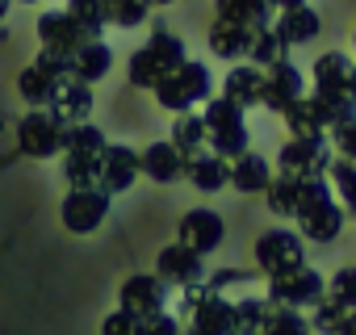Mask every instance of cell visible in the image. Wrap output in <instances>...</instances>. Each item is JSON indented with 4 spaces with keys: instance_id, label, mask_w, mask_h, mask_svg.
<instances>
[{
    "instance_id": "obj_1",
    "label": "cell",
    "mask_w": 356,
    "mask_h": 335,
    "mask_svg": "<svg viewBox=\"0 0 356 335\" xmlns=\"http://www.w3.org/2000/svg\"><path fill=\"white\" fill-rule=\"evenodd\" d=\"M335 297H339V306H356V272L335 277Z\"/></svg>"
},
{
    "instance_id": "obj_3",
    "label": "cell",
    "mask_w": 356,
    "mask_h": 335,
    "mask_svg": "<svg viewBox=\"0 0 356 335\" xmlns=\"http://www.w3.org/2000/svg\"><path fill=\"white\" fill-rule=\"evenodd\" d=\"M273 335H306V327H302L298 318H285V327H277Z\"/></svg>"
},
{
    "instance_id": "obj_2",
    "label": "cell",
    "mask_w": 356,
    "mask_h": 335,
    "mask_svg": "<svg viewBox=\"0 0 356 335\" xmlns=\"http://www.w3.org/2000/svg\"><path fill=\"white\" fill-rule=\"evenodd\" d=\"M343 327V306H323L318 310V331H339Z\"/></svg>"
},
{
    "instance_id": "obj_5",
    "label": "cell",
    "mask_w": 356,
    "mask_h": 335,
    "mask_svg": "<svg viewBox=\"0 0 356 335\" xmlns=\"http://www.w3.org/2000/svg\"><path fill=\"white\" fill-rule=\"evenodd\" d=\"M339 335H356V314H352V318H343V327H339Z\"/></svg>"
},
{
    "instance_id": "obj_4",
    "label": "cell",
    "mask_w": 356,
    "mask_h": 335,
    "mask_svg": "<svg viewBox=\"0 0 356 335\" xmlns=\"http://www.w3.org/2000/svg\"><path fill=\"white\" fill-rule=\"evenodd\" d=\"M343 151H348V155H356V126H352V130H343Z\"/></svg>"
}]
</instances>
